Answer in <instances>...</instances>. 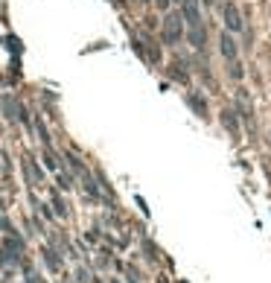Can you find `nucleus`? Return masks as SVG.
<instances>
[{
    "label": "nucleus",
    "mask_w": 271,
    "mask_h": 283,
    "mask_svg": "<svg viewBox=\"0 0 271 283\" xmlns=\"http://www.w3.org/2000/svg\"><path fill=\"white\" fill-rule=\"evenodd\" d=\"M181 35H184V18H181V12H169L166 21H163V41L166 44H178Z\"/></svg>",
    "instance_id": "obj_1"
},
{
    "label": "nucleus",
    "mask_w": 271,
    "mask_h": 283,
    "mask_svg": "<svg viewBox=\"0 0 271 283\" xmlns=\"http://www.w3.org/2000/svg\"><path fill=\"white\" fill-rule=\"evenodd\" d=\"M181 18L190 24V29H204V27H201L199 0H181Z\"/></svg>",
    "instance_id": "obj_2"
},
{
    "label": "nucleus",
    "mask_w": 271,
    "mask_h": 283,
    "mask_svg": "<svg viewBox=\"0 0 271 283\" xmlns=\"http://www.w3.org/2000/svg\"><path fill=\"white\" fill-rule=\"evenodd\" d=\"M222 12H225V24L230 29H242V18H239V9H236V3H230L227 0L225 6H222Z\"/></svg>",
    "instance_id": "obj_3"
},
{
    "label": "nucleus",
    "mask_w": 271,
    "mask_h": 283,
    "mask_svg": "<svg viewBox=\"0 0 271 283\" xmlns=\"http://www.w3.org/2000/svg\"><path fill=\"white\" fill-rule=\"evenodd\" d=\"M222 55L227 62H236V41L230 35H222Z\"/></svg>",
    "instance_id": "obj_4"
},
{
    "label": "nucleus",
    "mask_w": 271,
    "mask_h": 283,
    "mask_svg": "<svg viewBox=\"0 0 271 283\" xmlns=\"http://www.w3.org/2000/svg\"><path fill=\"white\" fill-rule=\"evenodd\" d=\"M222 126H227V131L230 135H239V126H236V120H234V111H222Z\"/></svg>",
    "instance_id": "obj_5"
},
{
    "label": "nucleus",
    "mask_w": 271,
    "mask_h": 283,
    "mask_svg": "<svg viewBox=\"0 0 271 283\" xmlns=\"http://www.w3.org/2000/svg\"><path fill=\"white\" fill-rule=\"evenodd\" d=\"M190 105H192V108H196V111H199L201 117H204V111H207V102H204V100H199L196 93H190Z\"/></svg>",
    "instance_id": "obj_6"
}]
</instances>
